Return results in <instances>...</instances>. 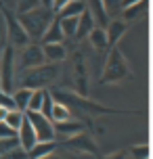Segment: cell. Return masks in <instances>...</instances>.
I'll return each mask as SVG.
<instances>
[{
    "label": "cell",
    "instance_id": "cell-31",
    "mask_svg": "<svg viewBox=\"0 0 153 159\" xmlns=\"http://www.w3.org/2000/svg\"><path fill=\"white\" fill-rule=\"evenodd\" d=\"M40 4H42V7H49V8H53V0H40Z\"/></svg>",
    "mask_w": 153,
    "mask_h": 159
},
{
    "label": "cell",
    "instance_id": "cell-22",
    "mask_svg": "<svg viewBox=\"0 0 153 159\" xmlns=\"http://www.w3.org/2000/svg\"><path fill=\"white\" fill-rule=\"evenodd\" d=\"M44 94H46V90H34L32 98H30V109H27V111H40L42 103H44Z\"/></svg>",
    "mask_w": 153,
    "mask_h": 159
},
{
    "label": "cell",
    "instance_id": "cell-21",
    "mask_svg": "<svg viewBox=\"0 0 153 159\" xmlns=\"http://www.w3.org/2000/svg\"><path fill=\"white\" fill-rule=\"evenodd\" d=\"M53 121L55 124H61V121H67L69 119V111H67V107H63L61 103H55V107H53Z\"/></svg>",
    "mask_w": 153,
    "mask_h": 159
},
{
    "label": "cell",
    "instance_id": "cell-29",
    "mask_svg": "<svg viewBox=\"0 0 153 159\" xmlns=\"http://www.w3.org/2000/svg\"><path fill=\"white\" fill-rule=\"evenodd\" d=\"M67 2H69V0H53V11H55V13H57V11H61Z\"/></svg>",
    "mask_w": 153,
    "mask_h": 159
},
{
    "label": "cell",
    "instance_id": "cell-16",
    "mask_svg": "<svg viewBox=\"0 0 153 159\" xmlns=\"http://www.w3.org/2000/svg\"><path fill=\"white\" fill-rule=\"evenodd\" d=\"M90 42L97 50H107L109 48V40H107V34H105V27H95L90 32Z\"/></svg>",
    "mask_w": 153,
    "mask_h": 159
},
{
    "label": "cell",
    "instance_id": "cell-14",
    "mask_svg": "<svg viewBox=\"0 0 153 159\" xmlns=\"http://www.w3.org/2000/svg\"><path fill=\"white\" fill-rule=\"evenodd\" d=\"M84 11H86L84 0H69L61 11H57V17H59V19H61V17H78L80 13H84Z\"/></svg>",
    "mask_w": 153,
    "mask_h": 159
},
{
    "label": "cell",
    "instance_id": "cell-24",
    "mask_svg": "<svg viewBox=\"0 0 153 159\" xmlns=\"http://www.w3.org/2000/svg\"><path fill=\"white\" fill-rule=\"evenodd\" d=\"M53 107H55V101H53L50 92H46V94H44V103H42L40 113H42V115H46V117H53Z\"/></svg>",
    "mask_w": 153,
    "mask_h": 159
},
{
    "label": "cell",
    "instance_id": "cell-10",
    "mask_svg": "<svg viewBox=\"0 0 153 159\" xmlns=\"http://www.w3.org/2000/svg\"><path fill=\"white\" fill-rule=\"evenodd\" d=\"M105 34H107V40H109V46L118 44L120 38L126 34V21H120V19H113L105 25Z\"/></svg>",
    "mask_w": 153,
    "mask_h": 159
},
{
    "label": "cell",
    "instance_id": "cell-19",
    "mask_svg": "<svg viewBox=\"0 0 153 159\" xmlns=\"http://www.w3.org/2000/svg\"><path fill=\"white\" fill-rule=\"evenodd\" d=\"M145 11H147V0L138 2V4H132V7H126L124 8V21H132V19L141 17Z\"/></svg>",
    "mask_w": 153,
    "mask_h": 159
},
{
    "label": "cell",
    "instance_id": "cell-18",
    "mask_svg": "<svg viewBox=\"0 0 153 159\" xmlns=\"http://www.w3.org/2000/svg\"><path fill=\"white\" fill-rule=\"evenodd\" d=\"M57 19H59V17H57ZM78 19H80V15H78V17H61V19H59V23H61V30H63L65 38L76 36V32H78Z\"/></svg>",
    "mask_w": 153,
    "mask_h": 159
},
{
    "label": "cell",
    "instance_id": "cell-6",
    "mask_svg": "<svg viewBox=\"0 0 153 159\" xmlns=\"http://www.w3.org/2000/svg\"><path fill=\"white\" fill-rule=\"evenodd\" d=\"M49 80H53V71L44 65L30 69V71H23V86L30 90H44V84Z\"/></svg>",
    "mask_w": 153,
    "mask_h": 159
},
{
    "label": "cell",
    "instance_id": "cell-20",
    "mask_svg": "<svg viewBox=\"0 0 153 159\" xmlns=\"http://www.w3.org/2000/svg\"><path fill=\"white\" fill-rule=\"evenodd\" d=\"M23 119H25L23 111H19V109H11V111L7 113V119H4V121H7L15 132H19V128H21V124H23Z\"/></svg>",
    "mask_w": 153,
    "mask_h": 159
},
{
    "label": "cell",
    "instance_id": "cell-3",
    "mask_svg": "<svg viewBox=\"0 0 153 159\" xmlns=\"http://www.w3.org/2000/svg\"><path fill=\"white\" fill-rule=\"evenodd\" d=\"M25 117L30 119L32 128L36 130V136H38V143L40 140H53L55 138V121L46 115H42L40 111H25Z\"/></svg>",
    "mask_w": 153,
    "mask_h": 159
},
{
    "label": "cell",
    "instance_id": "cell-11",
    "mask_svg": "<svg viewBox=\"0 0 153 159\" xmlns=\"http://www.w3.org/2000/svg\"><path fill=\"white\" fill-rule=\"evenodd\" d=\"M95 17H92V13H90L88 8L84 11V13H80V19H78V32H76V38H86V36H90V32L95 30Z\"/></svg>",
    "mask_w": 153,
    "mask_h": 159
},
{
    "label": "cell",
    "instance_id": "cell-7",
    "mask_svg": "<svg viewBox=\"0 0 153 159\" xmlns=\"http://www.w3.org/2000/svg\"><path fill=\"white\" fill-rule=\"evenodd\" d=\"M7 17V30H8V42L11 46H27L32 40L27 36V32L23 30V25L19 21V17H13V15H4Z\"/></svg>",
    "mask_w": 153,
    "mask_h": 159
},
{
    "label": "cell",
    "instance_id": "cell-27",
    "mask_svg": "<svg viewBox=\"0 0 153 159\" xmlns=\"http://www.w3.org/2000/svg\"><path fill=\"white\" fill-rule=\"evenodd\" d=\"M2 138H17V132L8 126L7 121H0V140Z\"/></svg>",
    "mask_w": 153,
    "mask_h": 159
},
{
    "label": "cell",
    "instance_id": "cell-17",
    "mask_svg": "<svg viewBox=\"0 0 153 159\" xmlns=\"http://www.w3.org/2000/svg\"><path fill=\"white\" fill-rule=\"evenodd\" d=\"M90 13L95 17V21H99L101 25H107L109 23V15H107V11L103 7V0H90Z\"/></svg>",
    "mask_w": 153,
    "mask_h": 159
},
{
    "label": "cell",
    "instance_id": "cell-12",
    "mask_svg": "<svg viewBox=\"0 0 153 159\" xmlns=\"http://www.w3.org/2000/svg\"><path fill=\"white\" fill-rule=\"evenodd\" d=\"M42 50H44V59L49 63H61L67 57V50L63 44H42Z\"/></svg>",
    "mask_w": 153,
    "mask_h": 159
},
{
    "label": "cell",
    "instance_id": "cell-2",
    "mask_svg": "<svg viewBox=\"0 0 153 159\" xmlns=\"http://www.w3.org/2000/svg\"><path fill=\"white\" fill-rule=\"evenodd\" d=\"M128 75V63L118 48H111V52L107 57V63L103 69V82L113 84V82H120Z\"/></svg>",
    "mask_w": 153,
    "mask_h": 159
},
{
    "label": "cell",
    "instance_id": "cell-1",
    "mask_svg": "<svg viewBox=\"0 0 153 159\" xmlns=\"http://www.w3.org/2000/svg\"><path fill=\"white\" fill-rule=\"evenodd\" d=\"M19 17V21L23 25V30L27 32L30 40L32 42H40L44 32L49 30V25L53 23V19H55V11L49 7H36L32 11H27V13H21Z\"/></svg>",
    "mask_w": 153,
    "mask_h": 159
},
{
    "label": "cell",
    "instance_id": "cell-34",
    "mask_svg": "<svg viewBox=\"0 0 153 159\" xmlns=\"http://www.w3.org/2000/svg\"><path fill=\"white\" fill-rule=\"evenodd\" d=\"M0 52H2V50H0Z\"/></svg>",
    "mask_w": 153,
    "mask_h": 159
},
{
    "label": "cell",
    "instance_id": "cell-8",
    "mask_svg": "<svg viewBox=\"0 0 153 159\" xmlns=\"http://www.w3.org/2000/svg\"><path fill=\"white\" fill-rule=\"evenodd\" d=\"M17 138H19V147L25 149V151H32L34 147H36V143H38L36 130L32 128V124H30V119H27V117L23 119V124H21V128H19Z\"/></svg>",
    "mask_w": 153,
    "mask_h": 159
},
{
    "label": "cell",
    "instance_id": "cell-26",
    "mask_svg": "<svg viewBox=\"0 0 153 159\" xmlns=\"http://www.w3.org/2000/svg\"><path fill=\"white\" fill-rule=\"evenodd\" d=\"M103 7H105V11H107V15L111 17V15H115L118 11H122V0H103Z\"/></svg>",
    "mask_w": 153,
    "mask_h": 159
},
{
    "label": "cell",
    "instance_id": "cell-25",
    "mask_svg": "<svg viewBox=\"0 0 153 159\" xmlns=\"http://www.w3.org/2000/svg\"><path fill=\"white\" fill-rule=\"evenodd\" d=\"M40 7V0H19V4H17V13L21 15V13H27V11H32V8Z\"/></svg>",
    "mask_w": 153,
    "mask_h": 159
},
{
    "label": "cell",
    "instance_id": "cell-15",
    "mask_svg": "<svg viewBox=\"0 0 153 159\" xmlns=\"http://www.w3.org/2000/svg\"><path fill=\"white\" fill-rule=\"evenodd\" d=\"M50 153H55V140H40V143H36L32 151H27V155H30V159H40Z\"/></svg>",
    "mask_w": 153,
    "mask_h": 159
},
{
    "label": "cell",
    "instance_id": "cell-9",
    "mask_svg": "<svg viewBox=\"0 0 153 159\" xmlns=\"http://www.w3.org/2000/svg\"><path fill=\"white\" fill-rule=\"evenodd\" d=\"M65 40V34L63 30H61V23H59V19H53V23L49 25V30L44 32V36H42L40 44H63Z\"/></svg>",
    "mask_w": 153,
    "mask_h": 159
},
{
    "label": "cell",
    "instance_id": "cell-30",
    "mask_svg": "<svg viewBox=\"0 0 153 159\" xmlns=\"http://www.w3.org/2000/svg\"><path fill=\"white\" fill-rule=\"evenodd\" d=\"M138 2H143V0H122V11L126 7H132V4H138Z\"/></svg>",
    "mask_w": 153,
    "mask_h": 159
},
{
    "label": "cell",
    "instance_id": "cell-13",
    "mask_svg": "<svg viewBox=\"0 0 153 159\" xmlns=\"http://www.w3.org/2000/svg\"><path fill=\"white\" fill-rule=\"evenodd\" d=\"M32 92L34 90H30V88H17L15 92H11V96H13V103H15V109H19V111H27L30 109V98H32Z\"/></svg>",
    "mask_w": 153,
    "mask_h": 159
},
{
    "label": "cell",
    "instance_id": "cell-23",
    "mask_svg": "<svg viewBox=\"0 0 153 159\" xmlns=\"http://www.w3.org/2000/svg\"><path fill=\"white\" fill-rule=\"evenodd\" d=\"M8 44V30H7V17L0 13V50H4Z\"/></svg>",
    "mask_w": 153,
    "mask_h": 159
},
{
    "label": "cell",
    "instance_id": "cell-28",
    "mask_svg": "<svg viewBox=\"0 0 153 159\" xmlns=\"http://www.w3.org/2000/svg\"><path fill=\"white\" fill-rule=\"evenodd\" d=\"M0 107L15 109V103H13V96H11V92H4L2 88H0Z\"/></svg>",
    "mask_w": 153,
    "mask_h": 159
},
{
    "label": "cell",
    "instance_id": "cell-4",
    "mask_svg": "<svg viewBox=\"0 0 153 159\" xmlns=\"http://www.w3.org/2000/svg\"><path fill=\"white\" fill-rule=\"evenodd\" d=\"M13 75H15V48L7 46L0 52V84L4 92L13 90Z\"/></svg>",
    "mask_w": 153,
    "mask_h": 159
},
{
    "label": "cell",
    "instance_id": "cell-5",
    "mask_svg": "<svg viewBox=\"0 0 153 159\" xmlns=\"http://www.w3.org/2000/svg\"><path fill=\"white\" fill-rule=\"evenodd\" d=\"M46 63L44 59V50H42L40 42H30L27 46H23V52H21V71H30V69H36L40 65Z\"/></svg>",
    "mask_w": 153,
    "mask_h": 159
},
{
    "label": "cell",
    "instance_id": "cell-33",
    "mask_svg": "<svg viewBox=\"0 0 153 159\" xmlns=\"http://www.w3.org/2000/svg\"><path fill=\"white\" fill-rule=\"evenodd\" d=\"M0 88H2V84H0Z\"/></svg>",
    "mask_w": 153,
    "mask_h": 159
},
{
    "label": "cell",
    "instance_id": "cell-32",
    "mask_svg": "<svg viewBox=\"0 0 153 159\" xmlns=\"http://www.w3.org/2000/svg\"><path fill=\"white\" fill-rule=\"evenodd\" d=\"M40 159H61V157H57L55 153H50V155H44V157H40Z\"/></svg>",
    "mask_w": 153,
    "mask_h": 159
}]
</instances>
